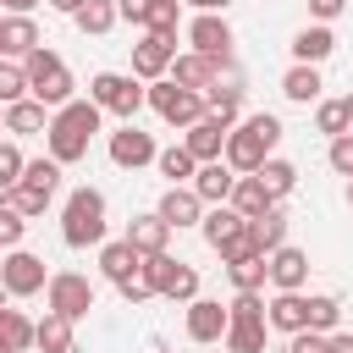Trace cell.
<instances>
[{
  "mask_svg": "<svg viewBox=\"0 0 353 353\" xmlns=\"http://www.w3.org/2000/svg\"><path fill=\"white\" fill-rule=\"evenodd\" d=\"M276 143H281V121H276L270 110H254V116H243V121L232 127V138H226V165H232L237 176H254V171L270 160Z\"/></svg>",
  "mask_w": 353,
  "mask_h": 353,
  "instance_id": "cell-1",
  "label": "cell"
},
{
  "mask_svg": "<svg viewBox=\"0 0 353 353\" xmlns=\"http://www.w3.org/2000/svg\"><path fill=\"white\" fill-rule=\"evenodd\" d=\"M94 132H99V105L94 99H72L66 110H55V121H50V160H61V165H77L83 154H88V143H94Z\"/></svg>",
  "mask_w": 353,
  "mask_h": 353,
  "instance_id": "cell-2",
  "label": "cell"
},
{
  "mask_svg": "<svg viewBox=\"0 0 353 353\" xmlns=\"http://www.w3.org/2000/svg\"><path fill=\"white\" fill-rule=\"evenodd\" d=\"M61 237H66V248H105V193L99 188H72L66 193Z\"/></svg>",
  "mask_w": 353,
  "mask_h": 353,
  "instance_id": "cell-3",
  "label": "cell"
},
{
  "mask_svg": "<svg viewBox=\"0 0 353 353\" xmlns=\"http://www.w3.org/2000/svg\"><path fill=\"white\" fill-rule=\"evenodd\" d=\"M22 66H28V83H33V99L39 105H50V110H66L72 105V72H66V61L55 50H33Z\"/></svg>",
  "mask_w": 353,
  "mask_h": 353,
  "instance_id": "cell-4",
  "label": "cell"
},
{
  "mask_svg": "<svg viewBox=\"0 0 353 353\" xmlns=\"http://www.w3.org/2000/svg\"><path fill=\"white\" fill-rule=\"evenodd\" d=\"M149 105H154V116L160 121H171V127H199L204 116H210V99L204 94H193V88H182V83H171V77H160V83H149Z\"/></svg>",
  "mask_w": 353,
  "mask_h": 353,
  "instance_id": "cell-5",
  "label": "cell"
},
{
  "mask_svg": "<svg viewBox=\"0 0 353 353\" xmlns=\"http://www.w3.org/2000/svg\"><path fill=\"white\" fill-rule=\"evenodd\" d=\"M88 99L99 105V110H116L121 121H132L143 105H149V88H143V77H121V72H94V83H88Z\"/></svg>",
  "mask_w": 353,
  "mask_h": 353,
  "instance_id": "cell-6",
  "label": "cell"
},
{
  "mask_svg": "<svg viewBox=\"0 0 353 353\" xmlns=\"http://www.w3.org/2000/svg\"><path fill=\"white\" fill-rule=\"evenodd\" d=\"M44 303H50L55 314H66V320H83V314L94 309V281H88V276H77V270H55V276H50Z\"/></svg>",
  "mask_w": 353,
  "mask_h": 353,
  "instance_id": "cell-7",
  "label": "cell"
},
{
  "mask_svg": "<svg viewBox=\"0 0 353 353\" xmlns=\"http://www.w3.org/2000/svg\"><path fill=\"white\" fill-rule=\"evenodd\" d=\"M0 281L11 298H33V292H50V276H44V259L28 254V248H11L6 265H0Z\"/></svg>",
  "mask_w": 353,
  "mask_h": 353,
  "instance_id": "cell-8",
  "label": "cell"
},
{
  "mask_svg": "<svg viewBox=\"0 0 353 353\" xmlns=\"http://www.w3.org/2000/svg\"><path fill=\"white\" fill-rule=\"evenodd\" d=\"M171 61H176V39L171 33H143L132 44V77H143V83H160L171 72Z\"/></svg>",
  "mask_w": 353,
  "mask_h": 353,
  "instance_id": "cell-9",
  "label": "cell"
},
{
  "mask_svg": "<svg viewBox=\"0 0 353 353\" xmlns=\"http://www.w3.org/2000/svg\"><path fill=\"white\" fill-rule=\"evenodd\" d=\"M110 160H116L121 171H138V165H154V160H160V149H154V138H149L138 121H127V127H116V132H110Z\"/></svg>",
  "mask_w": 353,
  "mask_h": 353,
  "instance_id": "cell-10",
  "label": "cell"
},
{
  "mask_svg": "<svg viewBox=\"0 0 353 353\" xmlns=\"http://www.w3.org/2000/svg\"><path fill=\"white\" fill-rule=\"evenodd\" d=\"M226 331H232V309H221L215 298H193L188 303V342H226Z\"/></svg>",
  "mask_w": 353,
  "mask_h": 353,
  "instance_id": "cell-11",
  "label": "cell"
},
{
  "mask_svg": "<svg viewBox=\"0 0 353 353\" xmlns=\"http://www.w3.org/2000/svg\"><path fill=\"white\" fill-rule=\"evenodd\" d=\"M188 39H193V50L199 55H210V61H232V28H226V17H193L188 22Z\"/></svg>",
  "mask_w": 353,
  "mask_h": 353,
  "instance_id": "cell-12",
  "label": "cell"
},
{
  "mask_svg": "<svg viewBox=\"0 0 353 353\" xmlns=\"http://www.w3.org/2000/svg\"><path fill=\"white\" fill-rule=\"evenodd\" d=\"M154 215H160V221H171V232H176V226H204V215H210V210H204V199H199L193 188H165V193H160V204H154Z\"/></svg>",
  "mask_w": 353,
  "mask_h": 353,
  "instance_id": "cell-13",
  "label": "cell"
},
{
  "mask_svg": "<svg viewBox=\"0 0 353 353\" xmlns=\"http://www.w3.org/2000/svg\"><path fill=\"white\" fill-rule=\"evenodd\" d=\"M226 138H232V127L221 121V116H204L199 127H188V149H193V160L199 165H210V160H226Z\"/></svg>",
  "mask_w": 353,
  "mask_h": 353,
  "instance_id": "cell-14",
  "label": "cell"
},
{
  "mask_svg": "<svg viewBox=\"0 0 353 353\" xmlns=\"http://www.w3.org/2000/svg\"><path fill=\"white\" fill-rule=\"evenodd\" d=\"M143 259H149V254H143V248H132L127 237H116V243H105V248H99V270H105L116 287H121V281H132V276H143Z\"/></svg>",
  "mask_w": 353,
  "mask_h": 353,
  "instance_id": "cell-15",
  "label": "cell"
},
{
  "mask_svg": "<svg viewBox=\"0 0 353 353\" xmlns=\"http://www.w3.org/2000/svg\"><path fill=\"white\" fill-rule=\"evenodd\" d=\"M215 77H221V61H210V55H199V50L171 61V83H182V88H193V94H210Z\"/></svg>",
  "mask_w": 353,
  "mask_h": 353,
  "instance_id": "cell-16",
  "label": "cell"
},
{
  "mask_svg": "<svg viewBox=\"0 0 353 353\" xmlns=\"http://www.w3.org/2000/svg\"><path fill=\"white\" fill-rule=\"evenodd\" d=\"M33 50H44L33 17H6V22H0V55H6V61H28Z\"/></svg>",
  "mask_w": 353,
  "mask_h": 353,
  "instance_id": "cell-17",
  "label": "cell"
},
{
  "mask_svg": "<svg viewBox=\"0 0 353 353\" xmlns=\"http://www.w3.org/2000/svg\"><path fill=\"white\" fill-rule=\"evenodd\" d=\"M232 188H237V171H232L226 160H210V165H199V176H193V193H199L204 204H232Z\"/></svg>",
  "mask_w": 353,
  "mask_h": 353,
  "instance_id": "cell-18",
  "label": "cell"
},
{
  "mask_svg": "<svg viewBox=\"0 0 353 353\" xmlns=\"http://www.w3.org/2000/svg\"><path fill=\"white\" fill-rule=\"evenodd\" d=\"M270 281H276V292H303V281H309V254H303V248H276V254H270Z\"/></svg>",
  "mask_w": 353,
  "mask_h": 353,
  "instance_id": "cell-19",
  "label": "cell"
},
{
  "mask_svg": "<svg viewBox=\"0 0 353 353\" xmlns=\"http://www.w3.org/2000/svg\"><path fill=\"white\" fill-rule=\"evenodd\" d=\"M243 232H248V215H237L232 204H215V210L204 215V243H210L215 254H221L226 243H237Z\"/></svg>",
  "mask_w": 353,
  "mask_h": 353,
  "instance_id": "cell-20",
  "label": "cell"
},
{
  "mask_svg": "<svg viewBox=\"0 0 353 353\" xmlns=\"http://www.w3.org/2000/svg\"><path fill=\"white\" fill-rule=\"evenodd\" d=\"M270 331H287V336L309 331V298L303 292H276L270 298Z\"/></svg>",
  "mask_w": 353,
  "mask_h": 353,
  "instance_id": "cell-21",
  "label": "cell"
},
{
  "mask_svg": "<svg viewBox=\"0 0 353 353\" xmlns=\"http://www.w3.org/2000/svg\"><path fill=\"white\" fill-rule=\"evenodd\" d=\"M55 110L39 105V99H22V105H6V132L11 138H28V132H50Z\"/></svg>",
  "mask_w": 353,
  "mask_h": 353,
  "instance_id": "cell-22",
  "label": "cell"
},
{
  "mask_svg": "<svg viewBox=\"0 0 353 353\" xmlns=\"http://www.w3.org/2000/svg\"><path fill=\"white\" fill-rule=\"evenodd\" d=\"M232 210L248 215V221H259L265 210H276V193L265 188V176H237V188H232Z\"/></svg>",
  "mask_w": 353,
  "mask_h": 353,
  "instance_id": "cell-23",
  "label": "cell"
},
{
  "mask_svg": "<svg viewBox=\"0 0 353 353\" xmlns=\"http://www.w3.org/2000/svg\"><path fill=\"white\" fill-rule=\"evenodd\" d=\"M331 50H336V33H331L325 22H314V28H298V39H292V55H298V66H320Z\"/></svg>",
  "mask_w": 353,
  "mask_h": 353,
  "instance_id": "cell-24",
  "label": "cell"
},
{
  "mask_svg": "<svg viewBox=\"0 0 353 353\" xmlns=\"http://www.w3.org/2000/svg\"><path fill=\"white\" fill-rule=\"evenodd\" d=\"M127 243L143 248V254H165V243H171V221H160V215H132Z\"/></svg>",
  "mask_w": 353,
  "mask_h": 353,
  "instance_id": "cell-25",
  "label": "cell"
},
{
  "mask_svg": "<svg viewBox=\"0 0 353 353\" xmlns=\"http://www.w3.org/2000/svg\"><path fill=\"white\" fill-rule=\"evenodd\" d=\"M160 176H171V188H193V176H199V160H193V149L188 143H171V149H160Z\"/></svg>",
  "mask_w": 353,
  "mask_h": 353,
  "instance_id": "cell-26",
  "label": "cell"
},
{
  "mask_svg": "<svg viewBox=\"0 0 353 353\" xmlns=\"http://www.w3.org/2000/svg\"><path fill=\"white\" fill-rule=\"evenodd\" d=\"M0 331H6V353H28L39 347V325L22 309H0Z\"/></svg>",
  "mask_w": 353,
  "mask_h": 353,
  "instance_id": "cell-27",
  "label": "cell"
},
{
  "mask_svg": "<svg viewBox=\"0 0 353 353\" xmlns=\"http://www.w3.org/2000/svg\"><path fill=\"white\" fill-rule=\"evenodd\" d=\"M314 127H320L325 138H347V132H353V99H320Z\"/></svg>",
  "mask_w": 353,
  "mask_h": 353,
  "instance_id": "cell-28",
  "label": "cell"
},
{
  "mask_svg": "<svg viewBox=\"0 0 353 353\" xmlns=\"http://www.w3.org/2000/svg\"><path fill=\"white\" fill-rule=\"evenodd\" d=\"M248 237L259 243V254H276V248H287V215H281V210H265L259 221H248Z\"/></svg>",
  "mask_w": 353,
  "mask_h": 353,
  "instance_id": "cell-29",
  "label": "cell"
},
{
  "mask_svg": "<svg viewBox=\"0 0 353 353\" xmlns=\"http://www.w3.org/2000/svg\"><path fill=\"white\" fill-rule=\"evenodd\" d=\"M320 66H292L287 77H281V94L292 99V105H309V99H320Z\"/></svg>",
  "mask_w": 353,
  "mask_h": 353,
  "instance_id": "cell-30",
  "label": "cell"
},
{
  "mask_svg": "<svg viewBox=\"0 0 353 353\" xmlns=\"http://www.w3.org/2000/svg\"><path fill=\"white\" fill-rule=\"evenodd\" d=\"M226 276H232V287H237V292H259V287L270 281V254L237 259V265H226Z\"/></svg>",
  "mask_w": 353,
  "mask_h": 353,
  "instance_id": "cell-31",
  "label": "cell"
},
{
  "mask_svg": "<svg viewBox=\"0 0 353 353\" xmlns=\"http://www.w3.org/2000/svg\"><path fill=\"white\" fill-rule=\"evenodd\" d=\"M72 325L77 320H66V314H44L39 320V353H72Z\"/></svg>",
  "mask_w": 353,
  "mask_h": 353,
  "instance_id": "cell-32",
  "label": "cell"
},
{
  "mask_svg": "<svg viewBox=\"0 0 353 353\" xmlns=\"http://www.w3.org/2000/svg\"><path fill=\"white\" fill-rule=\"evenodd\" d=\"M204 99H210V116H221L226 127H237V121H243V88H237V83H215Z\"/></svg>",
  "mask_w": 353,
  "mask_h": 353,
  "instance_id": "cell-33",
  "label": "cell"
},
{
  "mask_svg": "<svg viewBox=\"0 0 353 353\" xmlns=\"http://www.w3.org/2000/svg\"><path fill=\"white\" fill-rule=\"evenodd\" d=\"M72 22H77L83 33H94V39H99V33H110V28L121 22V11H116V0H88V6H83Z\"/></svg>",
  "mask_w": 353,
  "mask_h": 353,
  "instance_id": "cell-34",
  "label": "cell"
},
{
  "mask_svg": "<svg viewBox=\"0 0 353 353\" xmlns=\"http://www.w3.org/2000/svg\"><path fill=\"white\" fill-rule=\"evenodd\" d=\"M254 176H265V188H270L276 199H287V193L298 188V165H292V160H276V154H270V160H265Z\"/></svg>",
  "mask_w": 353,
  "mask_h": 353,
  "instance_id": "cell-35",
  "label": "cell"
},
{
  "mask_svg": "<svg viewBox=\"0 0 353 353\" xmlns=\"http://www.w3.org/2000/svg\"><path fill=\"white\" fill-rule=\"evenodd\" d=\"M226 309H232V325H270V303L259 292H237Z\"/></svg>",
  "mask_w": 353,
  "mask_h": 353,
  "instance_id": "cell-36",
  "label": "cell"
},
{
  "mask_svg": "<svg viewBox=\"0 0 353 353\" xmlns=\"http://www.w3.org/2000/svg\"><path fill=\"white\" fill-rule=\"evenodd\" d=\"M28 88H33V83H28V66H22V61H0V99H6V105H22Z\"/></svg>",
  "mask_w": 353,
  "mask_h": 353,
  "instance_id": "cell-37",
  "label": "cell"
},
{
  "mask_svg": "<svg viewBox=\"0 0 353 353\" xmlns=\"http://www.w3.org/2000/svg\"><path fill=\"white\" fill-rule=\"evenodd\" d=\"M176 270H182V259H171V254H149V259H143V281H149V287H154L160 298L171 292V281H176Z\"/></svg>",
  "mask_w": 353,
  "mask_h": 353,
  "instance_id": "cell-38",
  "label": "cell"
},
{
  "mask_svg": "<svg viewBox=\"0 0 353 353\" xmlns=\"http://www.w3.org/2000/svg\"><path fill=\"white\" fill-rule=\"evenodd\" d=\"M336 320H342V303H336L331 292H314V298H309V331L331 336V331H336Z\"/></svg>",
  "mask_w": 353,
  "mask_h": 353,
  "instance_id": "cell-39",
  "label": "cell"
},
{
  "mask_svg": "<svg viewBox=\"0 0 353 353\" xmlns=\"http://www.w3.org/2000/svg\"><path fill=\"white\" fill-rule=\"evenodd\" d=\"M33 193H44V199H55V188H61V160H28V176H22Z\"/></svg>",
  "mask_w": 353,
  "mask_h": 353,
  "instance_id": "cell-40",
  "label": "cell"
},
{
  "mask_svg": "<svg viewBox=\"0 0 353 353\" xmlns=\"http://www.w3.org/2000/svg\"><path fill=\"white\" fill-rule=\"evenodd\" d=\"M176 22H182V0H154L143 33H171V39H176Z\"/></svg>",
  "mask_w": 353,
  "mask_h": 353,
  "instance_id": "cell-41",
  "label": "cell"
},
{
  "mask_svg": "<svg viewBox=\"0 0 353 353\" xmlns=\"http://www.w3.org/2000/svg\"><path fill=\"white\" fill-rule=\"evenodd\" d=\"M265 331L270 325H232L226 331V353H265Z\"/></svg>",
  "mask_w": 353,
  "mask_h": 353,
  "instance_id": "cell-42",
  "label": "cell"
},
{
  "mask_svg": "<svg viewBox=\"0 0 353 353\" xmlns=\"http://www.w3.org/2000/svg\"><path fill=\"white\" fill-rule=\"evenodd\" d=\"M44 193H33L28 182H17V188H6V210H17V215H44Z\"/></svg>",
  "mask_w": 353,
  "mask_h": 353,
  "instance_id": "cell-43",
  "label": "cell"
},
{
  "mask_svg": "<svg viewBox=\"0 0 353 353\" xmlns=\"http://www.w3.org/2000/svg\"><path fill=\"white\" fill-rule=\"evenodd\" d=\"M28 176V160H22V149L17 143H0V188H17Z\"/></svg>",
  "mask_w": 353,
  "mask_h": 353,
  "instance_id": "cell-44",
  "label": "cell"
},
{
  "mask_svg": "<svg viewBox=\"0 0 353 353\" xmlns=\"http://www.w3.org/2000/svg\"><path fill=\"white\" fill-rule=\"evenodd\" d=\"M165 298H176V303H193V298H199V270H193V265H182V270H176V281H171V292H165Z\"/></svg>",
  "mask_w": 353,
  "mask_h": 353,
  "instance_id": "cell-45",
  "label": "cell"
},
{
  "mask_svg": "<svg viewBox=\"0 0 353 353\" xmlns=\"http://www.w3.org/2000/svg\"><path fill=\"white\" fill-rule=\"evenodd\" d=\"M331 171L353 182V132L347 138H331Z\"/></svg>",
  "mask_w": 353,
  "mask_h": 353,
  "instance_id": "cell-46",
  "label": "cell"
},
{
  "mask_svg": "<svg viewBox=\"0 0 353 353\" xmlns=\"http://www.w3.org/2000/svg\"><path fill=\"white\" fill-rule=\"evenodd\" d=\"M22 232H28V215L0 210V243H6V248H17V243H22Z\"/></svg>",
  "mask_w": 353,
  "mask_h": 353,
  "instance_id": "cell-47",
  "label": "cell"
},
{
  "mask_svg": "<svg viewBox=\"0 0 353 353\" xmlns=\"http://www.w3.org/2000/svg\"><path fill=\"white\" fill-rule=\"evenodd\" d=\"M287 353H331V336H320V331H298V336L287 342Z\"/></svg>",
  "mask_w": 353,
  "mask_h": 353,
  "instance_id": "cell-48",
  "label": "cell"
},
{
  "mask_svg": "<svg viewBox=\"0 0 353 353\" xmlns=\"http://www.w3.org/2000/svg\"><path fill=\"white\" fill-rule=\"evenodd\" d=\"M254 254H259V243L243 232L237 243H226V248H221V265H237V259H254Z\"/></svg>",
  "mask_w": 353,
  "mask_h": 353,
  "instance_id": "cell-49",
  "label": "cell"
},
{
  "mask_svg": "<svg viewBox=\"0 0 353 353\" xmlns=\"http://www.w3.org/2000/svg\"><path fill=\"white\" fill-rule=\"evenodd\" d=\"M149 6H154V0H116L121 22H132V28H149Z\"/></svg>",
  "mask_w": 353,
  "mask_h": 353,
  "instance_id": "cell-50",
  "label": "cell"
},
{
  "mask_svg": "<svg viewBox=\"0 0 353 353\" xmlns=\"http://www.w3.org/2000/svg\"><path fill=\"white\" fill-rule=\"evenodd\" d=\"M121 298H127V303H143V298H154V287H149L143 276H132V281H121Z\"/></svg>",
  "mask_w": 353,
  "mask_h": 353,
  "instance_id": "cell-51",
  "label": "cell"
},
{
  "mask_svg": "<svg viewBox=\"0 0 353 353\" xmlns=\"http://www.w3.org/2000/svg\"><path fill=\"white\" fill-rule=\"evenodd\" d=\"M309 11H314V22H331V17L347 11V0H309Z\"/></svg>",
  "mask_w": 353,
  "mask_h": 353,
  "instance_id": "cell-52",
  "label": "cell"
},
{
  "mask_svg": "<svg viewBox=\"0 0 353 353\" xmlns=\"http://www.w3.org/2000/svg\"><path fill=\"white\" fill-rule=\"evenodd\" d=\"M188 6H193V11H199V17H221V11H226V6H232V0H188Z\"/></svg>",
  "mask_w": 353,
  "mask_h": 353,
  "instance_id": "cell-53",
  "label": "cell"
},
{
  "mask_svg": "<svg viewBox=\"0 0 353 353\" xmlns=\"http://www.w3.org/2000/svg\"><path fill=\"white\" fill-rule=\"evenodd\" d=\"M88 0H50V11H61V17H77Z\"/></svg>",
  "mask_w": 353,
  "mask_h": 353,
  "instance_id": "cell-54",
  "label": "cell"
},
{
  "mask_svg": "<svg viewBox=\"0 0 353 353\" xmlns=\"http://www.w3.org/2000/svg\"><path fill=\"white\" fill-rule=\"evenodd\" d=\"M331 353H353V331H331Z\"/></svg>",
  "mask_w": 353,
  "mask_h": 353,
  "instance_id": "cell-55",
  "label": "cell"
},
{
  "mask_svg": "<svg viewBox=\"0 0 353 353\" xmlns=\"http://www.w3.org/2000/svg\"><path fill=\"white\" fill-rule=\"evenodd\" d=\"M0 6H6V17H28L39 0H0Z\"/></svg>",
  "mask_w": 353,
  "mask_h": 353,
  "instance_id": "cell-56",
  "label": "cell"
},
{
  "mask_svg": "<svg viewBox=\"0 0 353 353\" xmlns=\"http://www.w3.org/2000/svg\"><path fill=\"white\" fill-rule=\"evenodd\" d=\"M347 204H353V182H347Z\"/></svg>",
  "mask_w": 353,
  "mask_h": 353,
  "instance_id": "cell-57",
  "label": "cell"
},
{
  "mask_svg": "<svg viewBox=\"0 0 353 353\" xmlns=\"http://www.w3.org/2000/svg\"><path fill=\"white\" fill-rule=\"evenodd\" d=\"M347 99H353V94H347Z\"/></svg>",
  "mask_w": 353,
  "mask_h": 353,
  "instance_id": "cell-58",
  "label": "cell"
}]
</instances>
